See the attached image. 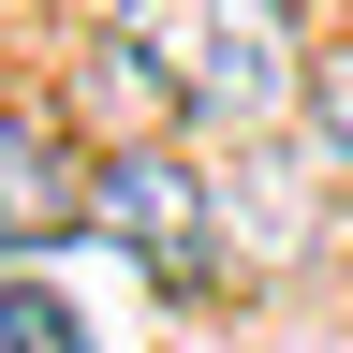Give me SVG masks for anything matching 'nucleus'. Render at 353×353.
<instances>
[{"instance_id":"4","label":"nucleus","mask_w":353,"mask_h":353,"mask_svg":"<svg viewBox=\"0 0 353 353\" xmlns=\"http://www.w3.org/2000/svg\"><path fill=\"white\" fill-rule=\"evenodd\" d=\"M0 353H88L74 294H44V280H0Z\"/></svg>"},{"instance_id":"3","label":"nucleus","mask_w":353,"mask_h":353,"mask_svg":"<svg viewBox=\"0 0 353 353\" xmlns=\"http://www.w3.org/2000/svg\"><path fill=\"white\" fill-rule=\"evenodd\" d=\"M74 221H88V162H74L44 118H0V265L59 250Z\"/></svg>"},{"instance_id":"1","label":"nucleus","mask_w":353,"mask_h":353,"mask_svg":"<svg viewBox=\"0 0 353 353\" xmlns=\"http://www.w3.org/2000/svg\"><path fill=\"white\" fill-rule=\"evenodd\" d=\"M103 44L162 88L176 118H294L309 103V59H294L280 0H118Z\"/></svg>"},{"instance_id":"2","label":"nucleus","mask_w":353,"mask_h":353,"mask_svg":"<svg viewBox=\"0 0 353 353\" xmlns=\"http://www.w3.org/2000/svg\"><path fill=\"white\" fill-rule=\"evenodd\" d=\"M88 221H118V250L148 265L162 294H206L221 280V176L176 162V148H118L88 176Z\"/></svg>"},{"instance_id":"5","label":"nucleus","mask_w":353,"mask_h":353,"mask_svg":"<svg viewBox=\"0 0 353 353\" xmlns=\"http://www.w3.org/2000/svg\"><path fill=\"white\" fill-rule=\"evenodd\" d=\"M309 118H324V148L353 162V59H309Z\"/></svg>"}]
</instances>
